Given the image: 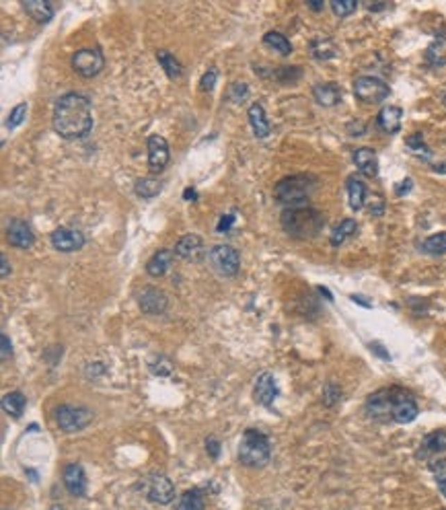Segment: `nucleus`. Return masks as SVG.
Masks as SVG:
<instances>
[{"label":"nucleus","instance_id":"1","mask_svg":"<svg viewBox=\"0 0 446 510\" xmlns=\"http://www.w3.org/2000/svg\"><path fill=\"white\" fill-rule=\"evenodd\" d=\"M53 132L64 140L85 138L93 128L91 101L81 93H66L53 105L51 115Z\"/></svg>","mask_w":446,"mask_h":510},{"label":"nucleus","instance_id":"2","mask_svg":"<svg viewBox=\"0 0 446 510\" xmlns=\"http://www.w3.org/2000/svg\"><path fill=\"white\" fill-rule=\"evenodd\" d=\"M280 224L284 233L298 241L315 239L323 227H325V216L311 206H300V208H286L280 216Z\"/></svg>","mask_w":446,"mask_h":510},{"label":"nucleus","instance_id":"3","mask_svg":"<svg viewBox=\"0 0 446 510\" xmlns=\"http://www.w3.org/2000/svg\"><path fill=\"white\" fill-rule=\"evenodd\" d=\"M317 190V177L306 175V173H297L280 179L274 188V198L286 208H300L306 206L308 198Z\"/></svg>","mask_w":446,"mask_h":510},{"label":"nucleus","instance_id":"4","mask_svg":"<svg viewBox=\"0 0 446 510\" xmlns=\"http://www.w3.org/2000/svg\"><path fill=\"white\" fill-rule=\"evenodd\" d=\"M270 457H272L270 438L259 430H253V428L245 430L241 445H239V463L251 469H259L270 463Z\"/></svg>","mask_w":446,"mask_h":510},{"label":"nucleus","instance_id":"5","mask_svg":"<svg viewBox=\"0 0 446 510\" xmlns=\"http://www.w3.org/2000/svg\"><path fill=\"white\" fill-rule=\"evenodd\" d=\"M208 261L220 276H226V278L237 276L241 268V255L231 245H214L208 254Z\"/></svg>","mask_w":446,"mask_h":510},{"label":"nucleus","instance_id":"6","mask_svg":"<svg viewBox=\"0 0 446 510\" xmlns=\"http://www.w3.org/2000/svg\"><path fill=\"white\" fill-rule=\"evenodd\" d=\"M366 416L379 424H387L393 422V387H385L374 391L368 400H366Z\"/></svg>","mask_w":446,"mask_h":510},{"label":"nucleus","instance_id":"7","mask_svg":"<svg viewBox=\"0 0 446 510\" xmlns=\"http://www.w3.org/2000/svg\"><path fill=\"white\" fill-rule=\"evenodd\" d=\"M354 95L362 103H383L391 95V89L377 76H358L354 81Z\"/></svg>","mask_w":446,"mask_h":510},{"label":"nucleus","instance_id":"8","mask_svg":"<svg viewBox=\"0 0 446 510\" xmlns=\"http://www.w3.org/2000/svg\"><path fill=\"white\" fill-rule=\"evenodd\" d=\"M93 422V411L74 406H60L56 409V424L62 432H79Z\"/></svg>","mask_w":446,"mask_h":510},{"label":"nucleus","instance_id":"9","mask_svg":"<svg viewBox=\"0 0 446 510\" xmlns=\"http://www.w3.org/2000/svg\"><path fill=\"white\" fill-rule=\"evenodd\" d=\"M142 490L147 494L150 502L154 504H169L175 498V486L171 484V479L163 473H152L144 479Z\"/></svg>","mask_w":446,"mask_h":510},{"label":"nucleus","instance_id":"10","mask_svg":"<svg viewBox=\"0 0 446 510\" xmlns=\"http://www.w3.org/2000/svg\"><path fill=\"white\" fill-rule=\"evenodd\" d=\"M103 66H105V58L99 48H85L72 56V68L85 79L97 76L103 70Z\"/></svg>","mask_w":446,"mask_h":510},{"label":"nucleus","instance_id":"11","mask_svg":"<svg viewBox=\"0 0 446 510\" xmlns=\"http://www.w3.org/2000/svg\"><path fill=\"white\" fill-rule=\"evenodd\" d=\"M420 408L409 391L403 387H393V422L397 424H409L418 418Z\"/></svg>","mask_w":446,"mask_h":510},{"label":"nucleus","instance_id":"12","mask_svg":"<svg viewBox=\"0 0 446 510\" xmlns=\"http://www.w3.org/2000/svg\"><path fill=\"white\" fill-rule=\"evenodd\" d=\"M51 245L53 249L62 252V254H72L83 249L85 245V235L79 229H70V227H58L51 233Z\"/></svg>","mask_w":446,"mask_h":510},{"label":"nucleus","instance_id":"13","mask_svg":"<svg viewBox=\"0 0 446 510\" xmlns=\"http://www.w3.org/2000/svg\"><path fill=\"white\" fill-rule=\"evenodd\" d=\"M147 147H149V169L152 173H160V171H165L167 169V165H169V145H167V140L163 138V136H158V134H152L149 138V142H147Z\"/></svg>","mask_w":446,"mask_h":510},{"label":"nucleus","instance_id":"14","mask_svg":"<svg viewBox=\"0 0 446 510\" xmlns=\"http://www.w3.org/2000/svg\"><path fill=\"white\" fill-rule=\"evenodd\" d=\"M253 397L259 406L263 408H272V404L278 397V385L272 372H261L255 381V389H253Z\"/></svg>","mask_w":446,"mask_h":510},{"label":"nucleus","instance_id":"15","mask_svg":"<svg viewBox=\"0 0 446 510\" xmlns=\"http://www.w3.org/2000/svg\"><path fill=\"white\" fill-rule=\"evenodd\" d=\"M138 305L142 309V313H147V315H163L167 311L169 301H167L165 290H160L156 286H147L140 293Z\"/></svg>","mask_w":446,"mask_h":510},{"label":"nucleus","instance_id":"16","mask_svg":"<svg viewBox=\"0 0 446 510\" xmlns=\"http://www.w3.org/2000/svg\"><path fill=\"white\" fill-rule=\"evenodd\" d=\"M64 486L66 490L74 496V498H83L87 494V475H85V469L83 465L79 463H70L64 467Z\"/></svg>","mask_w":446,"mask_h":510},{"label":"nucleus","instance_id":"17","mask_svg":"<svg viewBox=\"0 0 446 510\" xmlns=\"http://www.w3.org/2000/svg\"><path fill=\"white\" fill-rule=\"evenodd\" d=\"M8 241L13 247H19V249H29L33 247L35 243V235L31 231V227L25 222V220H10L8 222Z\"/></svg>","mask_w":446,"mask_h":510},{"label":"nucleus","instance_id":"18","mask_svg":"<svg viewBox=\"0 0 446 510\" xmlns=\"http://www.w3.org/2000/svg\"><path fill=\"white\" fill-rule=\"evenodd\" d=\"M354 165L366 177H377L379 175V156H377V153L372 149H368V147L358 149L354 153Z\"/></svg>","mask_w":446,"mask_h":510},{"label":"nucleus","instance_id":"19","mask_svg":"<svg viewBox=\"0 0 446 510\" xmlns=\"http://www.w3.org/2000/svg\"><path fill=\"white\" fill-rule=\"evenodd\" d=\"M401 117H403V111L401 107L397 105H387L379 111V117H377V124L383 132L387 134H397L401 130Z\"/></svg>","mask_w":446,"mask_h":510},{"label":"nucleus","instance_id":"20","mask_svg":"<svg viewBox=\"0 0 446 510\" xmlns=\"http://www.w3.org/2000/svg\"><path fill=\"white\" fill-rule=\"evenodd\" d=\"M313 97L323 107H333L342 101V89L336 83H319L313 87Z\"/></svg>","mask_w":446,"mask_h":510},{"label":"nucleus","instance_id":"21","mask_svg":"<svg viewBox=\"0 0 446 510\" xmlns=\"http://www.w3.org/2000/svg\"><path fill=\"white\" fill-rule=\"evenodd\" d=\"M247 115L255 138H267V136H270V122H267L265 109H263L259 103H253V105L249 107Z\"/></svg>","mask_w":446,"mask_h":510},{"label":"nucleus","instance_id":"22","mask_svg":"<svg viewBox=\"0 0 446 510\" xmlns=\"http://www.w3.org/2000/svg\"><path fill=\"white\" fill-rule=\"evenodd\" d=\"M173 257H175V252L171 249H158L156 254L152 255L147 263V272L152 278H160L169 272L171 263H173Z\"/></svg>","mask_w":446,"mask_h":510},{"label":"nucleus","instance_id":"23","mask_svg":"<svg viewBox=\"0 0 446 510\" xmlns=\"http://www.w3.org/2000/svg\"><path fill=\"white\" fill-rule=\"evenodd\" d=\"M347 190V200H349V208L352 210H362L364 208V202H366V186L364 181L358 177V175H349L346 183Z\"/></svg>","mask_w":446,"mask_h":510},{"label":"nucleus","instance_id":"24","mask_svg":"<svg viewBox=\"0 0 446 510\" xmlns=\"http://www.w3.org/2000/svg\"><path fill=\"white\" fill-rule=\"evenodd\" d=\"M204 247V241L198 235H183L177 243H175V255L177 257H183V259H192L201 252Z\"/></svg>","mask_w":446,"mask_h":510},{"label":"nucleus","instance_id":"25","mask_svg":"<svg viewBox=\"0 0 446 510\" xmlns=\"http://www.w3.org/2000/svg\"><path fill=\"white\" fill-rule=\"evenodd\" d=\"M23 8L27 10L29 17H33L38 23H50L53 17V6L46 0H25Z\"/></svg>","mask_w":446,"mask_h":510},{"label":"nucleus","instance_id":"26","mask_svg":"<svg viewBox=\"0 0 446 510\" xmlns=\"http://www.w3.org/2000/svg\"><path fill=\"white\" fill-rule=\"evenodd\" d=\"M446 451V430H436L430 432L424 441H422V451L420 455H438Z\"/></svg>","mask_w":446,"mask_h":510},{"label":"nucleus","instance_id":"27","mask_svg":"<svg viewBox=\"0 0 446 510\" xmlns=\"http://www.w3.org/2000/svg\"><path fill=\"white\" fill-rule=\"evenodd\" d=\"M25 406H27V400H25V395H23L21 391H10V393H6V395L2 397V409H4L10 418H15V420H19V418L23 416Z\"/></svg>","mask_w":446,"mask_h":510},{"label":"nucleus","instance_id":"28","mask_svg":"<svg viewBox=\"0 0 446 510\" xmlns=\"http://www.w3.org/2000/svg\"><path fill=\"white\" fill-rule=\"evenodd\" d=\"M156 60L160 62V66H163V70H165V74L171 79V81H175V79H179L181 74H183V66H181V62L171 54V51L167 50H158L156 54Z\"/></svg>","mask_w":446,"mask_h":510},{"label":"nucleus","instance_id":"29","mask_svg":"<svg viewBox=\"0 0 446 510\" xmlns=\"http://www.w3.org/2000/svg\"><path fill=\"white\" fill-rule=\"evenodd\" d=\"M356 231H358V222H356V220H352V218L342 220V222L333 229V233H331V245H333V247L344 245L347 239H352V237L356 235Z\"/></svg>","mask_w":446,"mask_h":510},{"label":"nucleus","instance_id":"30","mask_svg":"<svg viewBox=\"0 0 446 510\" xmlns=\"http://www.w3.org/2000/svg\"><path fill=\"white\" fill-rule=\"evenodd\" d=\"M160 190H163V181L156 179V177H140V179L134 183V192H136V196H140V198H144V200H152Z\"/></svg>","mask_w":446,"mask_h":510},{"label":"nucleus","instance_id":"31","mask_svg":"<svg viewBox=\"0 0 446 510\" xmlns=\"http://www.w3.org/2000/svg\"><path fill=\"white\" fill-rule=\"evenodd\" d=\"M263 44L270 46L272 50H276L278 54H282V56L292 54V44H290V40H288L284 33H280V31H267V33L263 35Z\"/></svg>","mask_w":446,"mask_h":510},{"label":"nucleus","instance_id":"32","mask_svg":"<svg viewBox=\"0 0 446 510\" xmlns=\"http://www.w3.org/2000/svg\"><path fill=\"white\" fill-rule=\"evenodd\" d=\"M426 62L432 66H446V38H438L428 46Z\"/></svg>","mask_w":446,"mask_h":510},{"label":"nucleus","instance_id":"33","mask_svg":"<svg viewBox=\"0 0 446 510\" xmlns=\"http://www.w3.org/2000/svg\"><path fill=\"white\" fill-rule=\"evenodd\" d=\"M204 507H206V500H204L201 492L199 490H188L185 494H181L175 510H204Z\"/></svg>","mask_w":446,"mask_h":510},{"label":"nucleus","instance_id":"34","mask_svg":"<svg viewBox=\"0 0 446 510\" xmlns=\"http://www.w3.org/2000/svg\"><path fill=\"white\" fill-rule=\"evenodd\" d=\"M422 252L428 255H445L446 254V233H436L428 237L422 243Z\"/></svg>","mask_w":446,"mask_h":510},{"label":"nucleus","instance_id":"35","mask_svg":"<svg viewBox=\"0 0 446 510\" xmlns=\"http://www.w3.org/2000/svg\"><path fill=\"white\" fill-rule=\"evenodd\" d=\"M311 54L317 60H331L338 54V48H336V44L331 40H319V42H313Z\"/></svg>","mask_w":446,"mask_h":510},{"label":"nucleus","instance_id":"36","mask_svg":"<svg viewBox=\"0 0 446 510\" xmlns=\"http://www.w3.org/2000/svg\"><path fill=\"white\" fill-rule=\"evenodd\" d=\"M149 368L152 375H158V377H171L173 375V362L163 354L150 358Z\"/></svg>","mask_w":446,"mask_h":510},{"label":"nucleus","instance_id":"37","mask_svg":"<svg viewBox=\"0 0 446 510\" xmlns=\"http://www.w3.org/2000/svg\"><path fill=\"white\" fill-rule=\"evenodd\" d=\"M430 471L443 492V496L446 498V459H434L430 461Z\"/></svg>","mask_w":446,"mask_h":510},{"label":"nucleus","instance_id":"38","mask_svg":"<svg viewBox=\"0 0 446 510\" xmlns=\"http://www.w3.org/2000/svg\"><path fill=\"white\" fill-rule=\"evenodd\" d=\"M274 76H276L280 83L288 85V83H297L298 79L302 76V70H300L298 66H282V68H278V70L274 72Z\"/></svg>","mask_w":446,"mask_h":510},{"label":"nucleus","instance_id":"39","mask_svg":"<svg viewBox=\"0 0 446 510\" xmlns=\"http://www.w3.org/2000/svg\"><path fill=\"white\" fill-rule=\"evenodd\" d=\"M25 115H27V103L15 105L13 111H10V115H8V120H6V128L8 130H15L17 126H21L25 122Z\"/></svg>","mask_w":446,"mask_h":510},{"label":"nucleus","instance_id":"40","mask_svg":"<svg viewBox=\"0 0 446 510\" xmlns=\"http://www.w3.org/2000/svg\"><path fill=\"white\" fill-rule=\"evenodd\" d=\"M356 8H358V2H356V0H333V2H331V10H333L336 17H340V19L349 17Z\"/></svg>","mask_w":446,"mask_h":510},{"label":"nucleus","instance_id":"41","mask_svg":"<svg viewBox=\"0 0 446 510\" xmlns=\"http://www.w3.org/2000/svg\"><path fill=\"white\" fill-rule=\"evenodd\" d=\"M340 400H342V389H340L338 385L329 383V385L325 387V391H323V404H325L327 408H333Z\"/></svg>","mask_w":446,"mask_h":510},{"label":"nucleus","instance_id":"42","mask_svg":"<svg viewBox=\"0 0 446 510\" xmlns=\"http://www.w3.org/2000/svg\"><path fill=\"white\" fill-rule=\"evenodd\" d=\"M407 147H409V151H413L415 154H424V156H428L430 151H428V147H426V142H424V138H422V134L420 132H415V134H411L407 140Z\"/></svg>","mask_w":446,"mask_h":510},{"label":"nucleus","instance_id":"43","mask_svg":"<svg viewBox=\"0 0 446 510\" xmlns=\"http://www.w3.org/2000/svg\"><path fill=\"white\" fill-rule=\"evenodd\" d=\"M247 85L245 83H235L233 87H231V99L235 103H243L247 99Z\"/></svg>","mask_w":446,"mask_h":510},{"label":"nucleus","instance_id":"44","mask_svg":"<svg viewBox=\"0 0 446 510\" xmlns=\"http://www.w3.org/2000/svg\"><path fill=\"white\" fill-rule=\"evenodd\" d=\"M216 76H218V72H216V68H210L204 76H201V83H199V89L201 91H212L214 89V85H216Z\"/></svg>","mask_w":446,"mask_h":510},{"label":"nucleus","instance_id":"45","mask_svg":"<svg viewBox=\"0 0 446 510\" xmlns=\"http://www.w3.org/2000/svg\"><path fill=\"white\" fill-rule=\"evenodd\" d=\"M233 224H235V214H224V216L220 218L216 231H218V233H229V231L233 229Z\"/></svg>","mask_w":446,"mask_h":510},{"label":"nucleus","instance_id":"46","mask_svg":"<svg viewBox=\"0 0 446 510\" xmlns=\"http://www.w3.org/2000/svg\"><path fill=\"white\" fill-rule=\"evenodd\" d=\"M206 451H208V455L212 457V459H218V455H220V443L216 441V438H206Z\"/></svg>","mask_w":446,"mask_h":510},{"label":"nucleus","instance_id":"47","mask_svg":"<svg viewBox=\"0 0 446 510\" xmlns=\"http://www.w3.org/2000/svg\"><path fill=\"white\" fill-rule=\"evenodd\" d=\"M370 350H372L377 356L383 358V360H391V354H389V352L383 348V344H379V342H372V344H370Z\"/></svg>","mask_w":446,"mask_h":510},{"label":"nucleus","instance_id":"48","mask_svg":"<svg viewBox=\"0 0 446 510\" xmlns=\"http://www.w3.org/2000/svg\"><path fill=\"white\" fill-rule=\"evenodd\" d=\"M10 354H13V344H10V340H8V336L2 334V360H6Z\"/></svg>","mask_w":446,"mask_h":510},{"label":"nucleus","instance_id":"49","mask_svg":"<svg viewBox=\"0 0 446 510\" xmlns=\"http://www.w3.org/2000/svg\"><path fill=\"white\" fill-rule=\"evenodd\" d=\"M411 188H413V183H411V179L407 177V179H403V181H401V183L397 186L395 194H397V196H403V194H407V192H409Z\"/></svg>","mask_w":446,"mask_h":510},{"label":"nucleus","instance_id":"50","mask_svg":"<svg viewBox=\"0 0 446 510\" xmlns=\"http://www.w3.org/2000/svg\"><path fill=\"white\" fill-rule=\"evenodd\" d=\"M0 261H2V272H0V276H2V278H6V276L10 274V263H8V257L2 254L0 255Z\"/></svg>","mask_w":446,"mask_h":510},{"label":"nucleus","instance_id":"51","mask_svg":"<svg viewBox=\"0 0 446 510\" xmlns=\"http://www.w3.org/2000/svg\"><path fill=\"white\" fill-rule=\"evenodd\" d=\"M183 198H185L188 202H196V200H198V192H196L194 188H185V192H183Z\"/></svg>","mask_w":446,"mask_h":510},{"label":"nucleus","instance_id":"52","mask_svg":"<svg viewBox=\"0 0 446 510\" xmlns=\"http://www.w3.org/2000/svg\"><path fill=\"white\" fill-rule=\"evenodd\" d=\"M352 301H354V303H358V305L366 306V309H370V306H372V303H370V301H366V299H362L360 295H352Z\"/></svg>","mask_w":446,"mask_h":510},{"label":"nucleus","instance_id":"53","mask_svg":"<svg viewBox=\"0 0 446 510\" xmlns=\"http://www.w3.org/2000/svg\"><path fill=\"white\" fill-rule=\"evenodd\" d=\"M306 6H308V8H313V10H321L325 4H323V2H306Z\"/></svg>","mask_w":446,"mask_h":510},{"label":"nucleus","instance_id":"54","mask_svg":"<svg viewBox=\"0 0 446 510\" xmlns=\"http://www.w3.org/2000/svg\"><path fill=\"white\" fill-rule=\"evenodd\" d=\"M385 6H387V4H370V6H368V8H370V10H372V13H377V10H383V8H385Z\"/></svg>","mask_w":446,"mask_h":510},{"label":"nucleus","instance_id":"55","mask_svg":"<svg viewBox=\"0 0 446 510\" xmlns=\"http://www.w3.org/2000/svg\"><path fill=\"white\" fill-rule=\"evenodd\" d=\"M51 510H64L62 507H51Z\"/></svg>","mask_w":446,"mask_h":510},{"label":"nucleus","instance_id":"56","mask_svg":"<svg viewBox=\"0 0 446 510\" xmlns=\"http://www.w3.org/2000/svg\"><path fill=\"white\" fill-rule=\"evenodd\" d=\"M4 510H6V509H4Z\"/></svg>","mask_w":446,"mask_h":510}]
</instances>
